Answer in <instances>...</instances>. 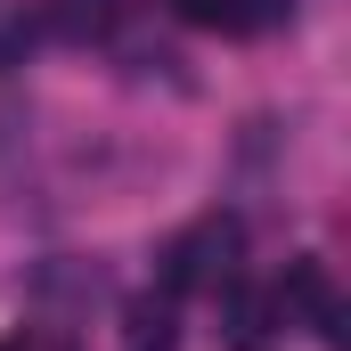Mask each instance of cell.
<instances>
[{
	"instance_id": "cell-4",
	"label": "cell",
	"mask_w": 351,
	"mask_h": 351,
	"mask_svg": "<svg viewBox=\"0 0 351 351\" xmlns=\"http://www.w3.org/2000/svg\"><path fill=\"white\" fill-rule=\"evenodd\" d=\"M114 16H123V0H41L33 33H58V41H98Z\"/></svg>"
},
{
	"instance_id": "cell-3",
	"label": "cell",
	"mask_w": 351,
	"mask_h": 351,
	"mask_svg": "<svg viewBox=\"0 0 351 351\" xmlns=\"http://www.w3.org/2000/svg\"><path fill=\"white\" fill-rule=\"evenodd\" d=\"M269 327H278V311H269V294H254V286H221V343L229 351H262Z\"/></svg>"
},
{
	"instance_id": "cell-5",
	"label": "cell",
	"mask_w": 351,
	"mask_h": 351,
	"mask_svg": "<svg viewBox=\"0 0 351 351\" xmlns=\"http://www.w3.org/2000/svg\"><path fill=\"white\" fill-rule=\"evenodd\" d=\"M123 343H131V351H172V343H180L172 294H139V302L123 311Z\"/></svg>"
},
{
	"instance_id": "cell-2",
	"label": "cell",
	"mask_w": 351,
	"mask_h": 351,
	"mask_svg": "<svg viewBox=\"0 0 351 351\" xmlns=\"http://www.w3.org/2000/svg\"><path fill=\"white\" fill-rule=\"evenodd\" d=\"M269 311L278 319H294V327H311L319 343L343 351V294H335V278H327V262H286V278H278V294H269Z\"/></svg>"
},
{
	"instance_id": "cell-6",
	"label": "cell",
	"mask_w": 351,
	"mask_h": 351,
	"mask_svg": "<svg viewBox=\"0 0 351 351\" xmlns=\"http://www.w3.org/2000/svg\"><path fill=\"white\" fill-rule=\"evenodd\" d=\"M172 8L188 25H229V33H237V0H172Z\"/></svg>"
},
{
	"instance_id": "cell-7",
	"label": "cell",
	"mask_w": 351,
	"mask_h": 351,
	"mask_svg": "<svg viewBox=\"0 0 351 351\" xmlns=\"http://www.w3.org/2000/svg\"><path fill=\"white\" fill-rule=\"evenodd\" d=\"M278 16H294V0H237V25H278Z\"/></svg>"
},
{
	"instance_id": "cell-1",
	"label": "cell",
	"mask_w": 351,
	"mask_h": 351,
	"mask_svg": "<svg viewBox=\"0 0 351 351\" xmlns=\"http://www.w3.org/2000/svg\"><path fill=\"white\" fill-rule=\"evenodd\" d=\"M237 254H245V229L221 221V213H204L196 229H180L156 254V278H164V294H221L237 278Z\"/></svg>"
}]
</instances>
